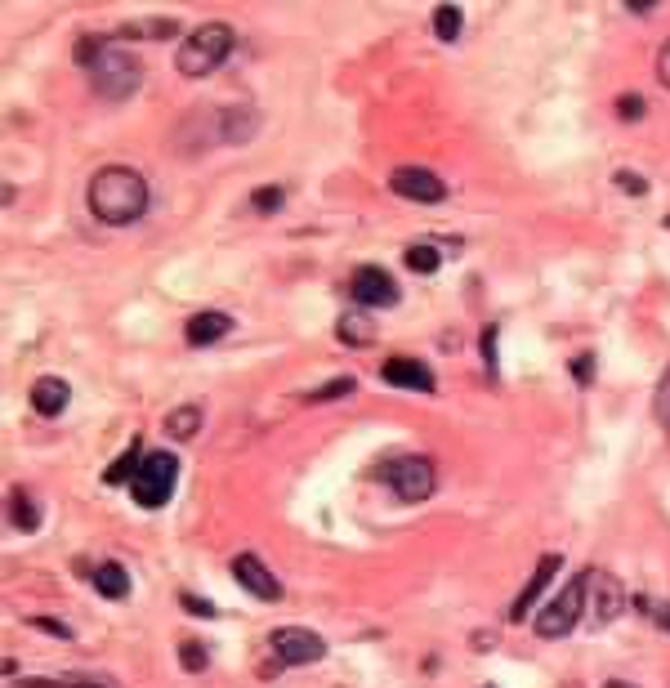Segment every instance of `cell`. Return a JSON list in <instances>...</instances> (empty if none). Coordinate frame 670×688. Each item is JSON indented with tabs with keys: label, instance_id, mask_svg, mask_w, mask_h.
I'll list each match as a JSON object with an SVG mask.
<instances>
[{
	"label": "cell",
	"instance_id": "cell-1",
	"mask_svg": "<svg viewBox=\"0 0 670 688\" xmlns=\"http://www.w3.org/2000/svg\"><path fill=\"white\" fill-rule=\"evenodd\" d=\"M90 215L108 228H126L139 224L143 210H148V184H143L139 170L130 166H103L90 179Z\"/></svg>",
	"mask_w": 670,
	"mask_h": 688
},
{
	"label": "cell",
	"instance_id": "cell-2",
	"mask_svg": "<svg viewBox=\"0 0 670 688\" xmlns=\"http://www.w3.org/2000/svg\"><path fill=\"white\" fill-rule=\"evenodd\" d=\"M85 72H90V90L108 103H126L143 85V63L134 59L126 45H112V41L94 54V63Z\"/></svg>",
	"mask_w": 670,
	"mask_h": 688
},
{
	"label": "cell",
	"instance_id": "cell-3",
	"mask_svg": "<svg viewBox=\"0 0 670 688\" xmlns=\"http://www.w3.org/2000/svg\"><path fill=\"white\" fill-rule=\"evenodd\" d=\"M233 45H237V32L228 23H201L197 32H188V41L179 45L175 68L184 76H210L233 54Z\"/></svg>",
	"mask_w": 670,
	"mask_h": 688
},
{
	"label": "cell",
	"instance_id": "cell-4",
	"mask_svg": "<svg viewBox=\"0 0 670 688\" xmlns=\"http://www.w3.org/2000/svg\"><path fill=\"white\" fill-rule=\"evenodd\" d=\"M376 479L407 505L429 501L434 487H438V474H434V461H429V456H398V461H385L376 470Z\"/></svg>",
	"mask_w": 670,
	"mask_h": 688
},
{
	"label": "cell",
	"instance_id": "cell-5",
	"mask_svg": "<svg viewBox=\"0 0 670 688\" xmlns=\"http://www.w3.org/2000/svg\"><path fill=\"white\" fill-rule=\"evenodd\" d=\"M586 577H590V568L577 572V577H572L568 586H563L559 595L536 613V635L541 639H563V635L577 630V621L586 617Z\"/></svg>",
	"mask_w": 670,
	"mask_h": 688
},
{
	"label": "cell",
	"instance_id": "cell-6",
	"mask_svg": "<svg viewBox=\"0 0 670 688\" xmlns=\"http://www.w3.org/2000/svg\"><path fill=\"white\" fill-rule=\"evenodd\" d=\"M175 479H179V461L170 452H148L139 465V474H134L130 483V496L134 505H143V510H161V505L175 496Z\"/></svg>",
	"mask_w": 670,
	"mask_h": 688
},
{
	"label": "cell",
	"instance_id": "cell-7",
	"mask_svg": "<svg viewBox=\"0 0 670 688\" xmlns=\"http://www.w3.org/2000/svg\"><path fill=\"white\" fill-rule=\"evenodd\" d=\"M268 648L282 666H313L327 657V639L318 630H304V626H277L268 635Z\"/></svg>",
	"mask_w": 670,
	"mask_h": 688
},
{
	"label": "cell",
	"instance_id": "cell-8",
	"mask_svg": "<svg viewBox=\"0 0 670 688\" xmlns=\"http://www.w3.org/2000/svg\"><path fill=\"white\" fill-rule=\"evenodd\" d=\"M621 613H626V586H621L612 572L590 568V577H586V617H590V626H608V621H617Z\"/></svg>",
	"mask_w": 670,
	"mask_h": 688
},
{
	"label": "cell",
	"instance_id": "cell-9",
	"mask_svg": "<svg viewBox=\"0 0 670 688\" xmlns=\"http://www.w3.org/2000/svg\"><path fill=\"white\" fill-rule=\"evenodd\" d=\"M349 295L358 309H394L398 304V282L380 264H362L349 277Z\"/></svg>",
	"mask_w": 670,
	"mask_h": 688
},
{
	"label": "cell",
	"instance_id": "cell-10",
	"mask_svg": "<svg viewBox=\"0 0 670 688\" xmlns=\"http://www.w3.org/2000/svg\"><path fill=\"white\" fill-rule=\"evenodd\" d=\"M389 188H394L398 197H407V202H420V206H438L447 197V184L425 166H398L394 175H389Z\"/></svg>",
	"mask_w": 670,
	"mask_h": 688
},
{
	"label": "cell",
	"instance_id": "cell-11",
	"mask_svg": "<svg viewBox=\"0 0 670 688\" xmlns=\"http://www.w3.org/2000/svg\"><path fill=\"white\" fill-rule=\"evenodd\" d=\"M233 581L246 590V595L264 599V604L282 599V586H277V577L264 568V559H255V554H237V559H233Z\"/></svg>",
	"mask_w": 670,
	"mask_h": 688
},
{
	"label": "cell",
	"instance_id": "cell-12",
	"mask_svg": "<svg viewBox=\"0 0 670 688\" xmlns=\"http://www.w3.org/2000/svg\"><path fill=\"white\" fill-rule=\"evenodd\" d=\"M380 376H385V385H394V389L434 394V371H429L425 362H416V358H389L385 367H380Z\"/></svg>",
	"mask_w": 670,
	"mask_h": 688
},
{
	"label": "cell",
	"instance_id": "cell-13",
	"mask_svg": "<svg viewBox=\"0 0 670 688\" xmlns=\"http://www.w3.org/2000/svg\"><path fill=\"white\" fill-rule=\"evenodd\" d=\"M559 554H545V559L541 563H536V572H532V581H528V586H523L519 590V599H514V604H510V621H514V626H519V621H528L532 617V608H536V599H541V590L545 586H550V577H554V572H559Z\"/></svg>",
	"mask_w": 670,
	"mask_h": 688
},
{
	"label": "cell",
	"instance_id": "cell-14",
	"mask_svg": "<svg viewBox=\"0 0 670 688\" xmlns=\"http://www.w3.org/2000/svg\"><path fill=\"white\" fill-rule=\"evenodd\" d=\"M228 331H233V318H228V313H219V309H206V313H193V318H188L184 336H188V344L206 349V344L224 340Z\"/></svg>",
	"mask_w": 670,
	"mask_h": 688
},
{
	"label": "cell",
	"instance_id": "cell-15",
	"mask_svg": "<svg viewBox=\"0 0 670 688\" xmlns=\"http://www.w3.org/2000/svg\"><path fill=\"white\" fill-rule=\"evenodd\" d=\"M27 398H32L36 412L54 420V416L67 412V398H72V389H67V380H59V376H41V380L32 385V394H27Z\"/></svg>",
	"mask_w": 670,
	"mask_h": 688
},
{
	"label": "cell",
	"instance_id": "cell-16",
	"mask_svg": "<svg viewBox=\"0 0 670 688\" xmlns=\"http://www.w3.org/2000/svg\"><path fill=\"white\" fill-rule=\"evenodd\" d=\"M255 126H260V117H255L251 108H224L219 112V143H246L255 135Z\"/></svg>",
	"mask_w": 670,
	"mask_h": 688
},
{
	"label": "cell",
	"instance_id": "cell-17",
	"mask_svg": "<svg viewBox=\"0 0 670 688\" xmlns=\"http://www.w3.org/2000/svg\"><path fill=\"white\" fill-rule=\"evenodd\" d=\"M335 336L344 344H353V349H362V344L376 340V322H371L362 309H349V313H340V322H335Z\"/></svg>",
	"mask_w": 670,
	"mask_h": 688
},
{
	"label": "cell",
	"instance_id": "cell-18",
	"mask_svg": "<svg viewBox=\"0 0 670 688\" xmlns=\"http://www.w3.org/2000/svg\"><path fill=\"white\" fill-rule=\"evenodd\" d=\"M90 581L103 599H126L130 595V572L121 568V563H99V568L90 572Z\"/></svg>",
	"mask_w": 670,
	"mask_h": 688
},
{
	"label": "cell",
	"instance_id": "cell-19",
	"mask_svg": "<svg viewBox=\"0 0 670 688\" xmlns=\"http://www.w3.org/2000/svg\"><path fill=\"white\" fill-rule=\"evenodd\" d=\"M179 23L175 18H139V23H126L121 27V41H166V36H175Z\"/></svg>",
	"mask_w": 670,
	"mask_h": 688
},
{
	"label": "cell",
	"instance_id": "cell-20",
	"mask_svg": "<svg viewBox=\"0 0 670 688\" xmlns=\"http://www.w3.org/2000/svg\"><path fill=\"white\" fill-rule=\"evenodd\" d=\"M9 523H14L18 532H36L41 528V505L27 492H9Z\"/></svg>",
	"mask_w": 670,
	"mask_h": 688
},
{
	"label": "cell",
	"instance_id": "cell-21",
	"mask_svg": "<svg viewBox=\"0 0 670 688\" xmlns=\"http://www.w3.org/2000/svg\"><path fill=\"white\" fill-rule=\"evenodd\" d=\"M201 429V407L197 403H188V407H175V412L166 416V434L175 438V443H188Z\"/></svg>",
	"mask_w": 670,
	"mask_h": 688
},
{
	"label": "cell",
	"instance_id": "cell-22",
	"mask_svg": "<svg viewBox=\"0 0 670 688\" xmlns=\"http://www.w3.org/2000/svg\"><path fill=\"white\" fill-rule=\"evenodd\" d=\"M139 456H143V447H139V443H130L126 452H121L117 461H112V470L103 474V483H108V487H117V483H134V474H139V465H143Z\"/></svg>",
	"mask_w": 670,
	"mask_h": 688
},
{
	"label": "cell",
	"instance_id": "cell-23",
	"mask_svg": "<svg viewBox=\"0 0 670 688\" xmlns=\"http://www.w3.org/2000/svg\"><path fill=\"white\" fill-rule=\"evenodd\" d=\"M461 23H465V14H461L456 5H438V9H434V32H438V41L452 45L456 36H461Z\"/></svg>",
	"mask_w": 670,
	"mask_h": 688
},
{
	"label": "cell",
	"instance_id": "cell-24",
	"mask_svg": "<svg viewBox=\"0 0 670 688\" xmlns=\"http://www.w3.org/2000/svg\"><path fill=\"white\" fill-rule=\"evenodd\" d=\"M353 389H358V380L340 376V380H327L322 389H313V394H304V403H335V398H349Z\"/></svg>",
	"mask_w": 670,
	"mask_h": 688
},
{
	"label": "cell",
	"instance_id": "cell-25",
	"mask_svg": "<svg viewBox=\"0 0 670 688\" xmlns=\"http://www.w3.org/2000/svg\"><path fill=\"white\" fill-rule=\"evenodd\" d=\"M402 260H407V269H411V273H438L443 255H438L434 246H407V255H402Z\"/></svg>",
	"mask_w": 670,
	"mask_h": 688
},
{
	"label": "cell",
	"instance_id": "cell-26",
	"mask_svg": "<svg viewBox=\"0 0 670 688\" xmlns=\"http://www.w3.org/2000/svg\"><path fill=\"white\" fill-rule=\"evenodd\" d=\"M206 648L197 644V639H179V666H184L188 675H197V671H206Z\"/></svg>",
	"mask_w": 670,
	"mask_h": 688
},
{
	"label": "cell",
	"instance_id": "cell-27",
	"mask_svg": "<svg viewBox=\"0 0 670 688\" xmlns=\"http://www.w3.org/2000/svg\"><path fill=\"white\" fill-rule=\"evenodd\" d=\"M23 688H108L103 680H85V675H63V680H18Z\"/></svg>",
	"mask_w": 670,
	"mask_h": 688
},
{
	"label": "cell",
	"instance_id": "cell-28",
	"mask_svg": "<svg viewBox=\"0 0 670 688\" xmlns=\"http://www.w3.org/2000/svg\"><path fill=\"white\" fill-rule=\"evenodd\" d=\"M282 202H286L282 188H255V193H251V206L260 210V215H273V210L282 206Z\"/></svg>",
	"mask_w": 670,
	"mask_h": 688
},
{
	"label": "cell",
	"instance_id": "cell-29",
	"mask_svg": "<svg viewBox=\"0 0 670 688\" xmlns=\"http://www.w3.org/2000/svg\"><path fill=\"white\" fill-rule=\"evenodd\" d=\"M617 117L621 121H639V117H644V99H639V94H626V99H617Z\"/></svg>",
	"mask_w": 670,
	"mask_h": 688
},
{
	"label": "cell",
	"instance_id": "cell-30",
	"mask_svg": "<svg viewBox=\"0 0 670 688\" xmlns=\"http://www.w3.org/2000/svg\"><path fill=\"white\" fill-rule=\"evenodd\" d=\"M653 407H657V420L670 429V371L662 376V385H657V403Z\"/></svg>",
	"mask_w": 670,
	"mask_h": 688
},
{
	"label": "cell",
	"instance_id": "cell-31",
	"mask_svg": "<svg viewBox=\"0 0 670 688\" xmlns=\"http://www.w3.org/2000/svg\"><path fill=\"white\" fill-rule=\"evenodd\" d=\"M572 376H577V385L595 380V358H590V353H577V358H572Z\"/></svg>",
	"mask_w": 670,
	"mask_h": 688
},
{
	"label": "cell",
	"instance_id": "cell-32",
	"mask_svg": "<svg viewBox=\"0 0 670 688\" xmlns=\"http://www.w3.org/2000/svg\"><path fill=\"white\" fill-rule=\"evenodd\" d=\"M617 184L626 188V193H635V197H644V193H648V184H644V179H639V175H630V170H621V175H617Z\"/></svg>",
	"mask_w": 670,
	"mask_h": 688
},
{
	"label": "cell",
	"instance_id": "cell-33",
	"mask_svg": "<svg viewBox=\"0 0 670 688\" xmlns=\"http://www.w3.org/2000/svg\"><path fill=\"white\" fill-rule=\"evenodd\" d=\"M32 626H36V630H50V635H59V639H72V630H67L63 621H54V617H36Z\"/></svg>",
	"mask_w": 670,
	"mask_h": 688
},
{
	"label": "cell",
	"instance_id": "cell-34",
	"mask_svg": "<svg viewBox=\"0 0 670 688\" xmlns=\"http://www.w3.org/2000/svg\"><path fill=\"white\" fill-rule=\"evenodd\" d=\"M657 76H662V85L670 90V41L662 45V54H657Z\"/></svg>",
	"mask_w": 670,
	"mask_h": 688
},
{
	"label": "cell",
	"instance_id": "cell-35",
	"mask_svg": "<svg viewBox=\"0 0 670 688\" xmlns=\"http://www.w3.org/2000/svg\"><path fill=\"white\" fill-rule=\"evenodd\" d=\"M184 608L188 613H197V617H215V608H210L206 599H193V595H184Z\"/></svg>",
	"mask_w": 670,
	"mask_h": 688
},
{
	"label": "cell",
	"instance_id": "cell-36",
	"mask_svg": "<svg viewBox=\"0 0 670 688\" xmlns=\"http://www.w3.org/2000/svg\"><path fill=\"white\" fill-rule=\"evenodd\" d=\"M603 688H635V684H621V680H612V684H603Z\"/></svg>",
	"mask_w": 670,
	"mask_h": 688
}]
</instances>
